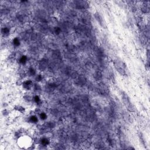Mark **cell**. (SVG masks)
Returning <instances> with one entry per match:
<instances>
[{
	"instance_id": "cell-1",
	"label": "cell",
	"mask_w": 150,
	"mask_h": 150,
	"mask_svg": "<svg viewBox=\"0 0 150 150\" xmlns=\"http://www.w3.org/2000/svg\"><path fill=\"white\" fill-rule=\"evenodd\" d=\"M16 143L20 148L27 149L32 146L33 144V140L30 136L28 135H23L20 136L17 139Z\"/></svg>"
}]
</instances>
